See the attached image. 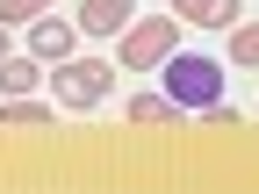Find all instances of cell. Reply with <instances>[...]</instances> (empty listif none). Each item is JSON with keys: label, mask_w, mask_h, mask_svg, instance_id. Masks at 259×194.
I'll return each mask as SVG.
<instances>
[{"label": "cell", "mask_w": 259, "mask_h": 194, "mask_svg": "<svg viewBox=\"0 0 259 194\" xmlns=\"http://www.w3.org/2000/svg\"><path fill=\"white\" fill-rule=\"evenodd\" d=\"M238 15H245V0H194V8H187L194 29H231Z\"/></svg>", "instance_id": "9c48e42d"}, {"label": "cell", "mask_w": 259, "mask_h": 194, "mask_svg": "<svg viewBox=\"0 0 259 194\" xmlns=\"http://www.w3.org/2000/svg\"><path fill=\"white\" fill-rule=\"evenodd\" d=\"M36 86H44V58H0V101L36 93Z\"/></svg>", "instance_id": "8992f818"}, {"label": "cell", "mask_w": 259, "mask_h": 194, "mask_svg": "<svg viewBox=\"0 0 259 194\" xmlns=\"http://www.w3.org/2000/svg\"><path fill=\"white\" fill-rule=\"evenodd\" d=\"M180 51V15H166V22H130L122 29V36H115V65H122V72L130 79H144V72H158V65H166Z\"/></svg>", "instance_id": "6da1fadb"}, {"label": "cell", "mask_w": 259, "mask_h": 194, "mask_svg": "<svg viewBox=\"0 0 259 194\" xmlns=\"http://www.w3.org/2000/svg\"><path fill=\"white\" fill-rule=\"evenodd\" d=\"M72 29H79V22H51V15H36V22H29V58H44V65L72 58Z\"/></svg>", "instance_id": "5b68a950"}, {"label": "cell", "mask_w": 259, "mask_h": 194, "mask_svg": "<svg viewBox=\"0 0 259 194\" xmlns=\"http://www.w3.org/2000/svg\"><path fill=\"white\" fill-rule=\"evenodd\" d=\"M223 58L231 65H259V22H231L223 29Z\"/></svg>", "instance_id": "ba28073f"}, {"label": "cell", "mask_w": 259, "mask_h": 194, "mask_svg": "<svg viewBox=\"0 0 259 194\" xmlns=\"http://www.w3.org/2000/svg\"><path fill=\"white\" fill-rule=\"evenodd\" d=\"M51 86H58V108H65V115H87V108L108 101L115 65H108V58H58V65H51Z\"/></svg>", "instance_id": "3957f363"}, {"label": "cell", "mask_w": 259, "mask_h": 194, "mask_svg": "<svg viewBox=\"0 0 259 194\" xmlns=\"http://www.w3.org/2000/svg\"><path fill=\"white\" fill-rule=\"evenodd\" d=\"M130 122H180V108H173V93H130Z\"/></svg>", "instance_id": "30bf717a"}, {"label": "cell", "mask_w": 259, "mask_h": 194, "mask_svg": "<svg viewBox=\"0 0 259 194\" xmlns=\"http://www.w3.org/2000/svg\"><path fill=\"white\" fill-rule=\"evenodd\" d=\"M137 22V0H79V29L87 36H122Z\"/></svg>", "instance_id": "277c9868"}, {"label": "cell", "mask_w": 259, "mask_h": 194, "mask_svg": "<svg viewBox=\"0 0 259 194\" xmlns=\"http://www.w3.org/2000/svg\"><path fill=\"white\" fill-rule=\"evenodd\" d=\"M0 122H8V129H44L51 108L36 101V93H15V101H0Z\"/></svg>", "instance_id": "52a82bcc"}, {"label": "cell", "mask_w": 259, "mask_h": 194, "mask_svg": "<svg viewBox=\"0 0 259 194\" xmlns=\"http://www.w3.org/2000/svg\"><path fill=\"white\" fill-rule=\"evenodd\" d=\"M166 8H173V15H180V22H187V8H194V0H166Z\"/></svg>", "instance_id": "7c38bea8"}, {"label": "cell", "mask_w": 259, "mask_h": 194, "mask_svg": "<svg viewBox=\"0 0 259 194\" xmlns=\"http://www.w3.org/2000/svg\"><path fill=\"white\" fill-rule=\"evenodd\" d=\"M158 72H166V93H173V108H180V115H202L209 101H223V65L202 58V51H187V58L173 51Z\"/></svg>", "instance_id": "7a4b0ae2"}, {"label": "cell", "mask_w": 259, "mask_h": 194, "mask_svg": "<svg viewBox=\"0 0 259 194\" xmlns=\"http://www.w3.org/2000/svg\"><path fill=\"white\" fill-rule=\"evenodd\" d=\"M51 8H58V0H0V22H8V29L22 22V29H29L36 15H51Z\"/></svg>", "instance_id": "8fae6325"}, {"label": "cell", "mask_w": 259, "mask_h": 194, "mask_svg": "<svg viewBox=\"0 0 259 194\" xmlns=\"http://www.w3.org/2000/svg\"><path fill=\"white\" fill-rule=\"evenodd\" d=\"M8 36H15V29H8V22H0V58H8Z\"/></svg>", "instance_id": "4fadbf2b"}]
</instances>
